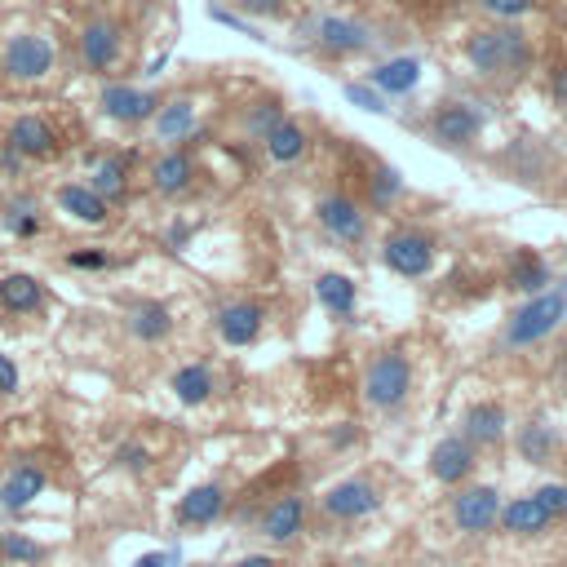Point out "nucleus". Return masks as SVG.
<instances>
[{
	"label": "nucleus",
	"mask_w": 567,
	"mask_h": 567,
	"mask_svg": "<svg viewBox=\"0 0 567 567\" xmlns=\"http://www.w3.org/2000/svg\"><path fill=\"white\" fill-rule=\"evenodd\" d=\"M497 514H501V492L492 483H474V488H461L452 497V523L457 532L466 536H483L497 528Z\"/></svg>",
	"instance_id": "5"
},
{
	"label": "nucleus",
	"mask_w": 567,
	"mask_h": 567,
	"mask_svg": "<svg viewBox=\"0 0 567 567\" xmlns=\"http://www.w3.org/2000/svg\"><path fill=\"white\" fill-rule=\"evenodd\" d=\"M567 319V288H541L528 293V302L505 319V346L528 350L536 342H545L550 333H559Z\"/></svg>",
	"instance_id": "1"
},
{
	"label": "nucleus",
	"mask_w": 567,
	"mask_h": 567,
	"mask_svg": "<svg viewBox=\"0 0 567 567\" xmlns=\"http://www.w3.org/2000/svg\"><path fill=\"white\" fill-rule=\"evenodd\" d=\"M80 54H85V63L94 71H107L120 54V32L111 23H89L85 36H80Z\"/></svg>",
	"instance_id": "25"
},
{
	"label": "nucleus",
	"mask_w": 567,
	"mask_h": 567,
	"mask_svg": "<svg viewBox=\"0 0 567 567\" xmlns=\"http://www.w3.org/2000/svg\"><path fill=\"white\" fill-rule=\"evenodd\" d=\"M173 554H164V550H151V554H138V563L133 567H169Z\"/></svg>",
	"instance_id": "43"
},
{
	"label": "nucleus",
	"mask_w": 567,
	"mask_h": 567,
	"mask_svg": "<svg viewBox=\"0 0 567 567\" xmlns=\"http://www.w3.org/2000/svg\"><path fill=\"white\" fill-rule=\"evenodd\" d=\"M14 231H18V235H32V231H36V222H32V218H23V222H14Z\"/></svg>",
	"instance_id": "46"
},
{
	"label": "nucleus",
	"mask_w": 567,
	"mask_h": 567,
	"mask_svg": "<svg viewBox=\"0 0 567 567\" xmlns=\"http://www.w3.org/2000/svg\"><path fill=\"white\" fill-rule=\"evenodd\" d=\"M510 284L519 288V293H541V288L550 284V266H545V257L532 253V249L514 253V262H510Z\"/></svg>",
	"instance_id": "30"
},
{
	"label": "nucleus",
	"mask_w": 567,
	"mask_h": 567,
	"mask_svg": "<svg viewBox=\"0 0 567 567\" xmlns=\"http://www.w3.org/2000/svg\"><path fill=\"white\" fill-rule=\"evenodd\" d=\"M275 120H284V111L275 107V102H262V107H257L253 116H249V133H266V129L275 125Z\"/></svg>",
	"instance_id": "38"
},
{
	"label": "nucleus",
	"mask_w": 567,
	"mask_h": 567,
	"mask_svg": "<svg viewBox=\"0 0 567 567\" xmlns=\"http://www.w3.org/2000/svg\"><path fill=\"white\" fill-rule=\"evenodd\" d=\"M342 94H346L350 102H355V107H364V111H373V116H386V111H390V107H386V98H381V94H377V89H373V85H346V89H342Z\"/></svg>",
	"instance_id": "36"
},
{
	"label": "nucleus",
	"mask_w": 567,
	"mask_h": 567,
	"mask_svg": "<svg viewBox=\"0 0 567 567\" xmlns=\"http://www.w3.org/2000/svg\"><path fill=\"white\" fill-rule=\"evenodd\" d=\"M430 129H435V142H443V147H466L483 133V116L470 102H443L435 120H430Z\"/></svg>",
	"instance_id": "10"
},
{
	"label": "nucleus",
	"mask_w": 567,
	"mask_h": 567,
	"mask_svg": "<svg viewBox=\"0 0 567 567\" xmlns=\"http://www.w3.org/2000/svg\"><path fill=\"white\" fill-rule=\"evenodd\" d=\"M129 333L138 337V342L156 346V342H164V337L173 333V311H169L164 302H142V306H133V311H129Z\"/></svg>",
	"instance_id": "24"
},
{
	"label": "nucleus",
	"mask_w": 567,
	"mask_h": 567,
	"mask_svg": "<svg viewBox=\"0 0 567 567\" xmlns=\"http://www.w3.org/2000/svg\"><path fill=\"white\" fill-rule=\"evenodd\" d=\"M302 528H306V501L302 497H280V501L266 505V514H262V536L266 541L288 545V541L302 536Z\"/></svg>",
	"instance_id": "13"
},
{
	"label": "nucleus",
	"mask_w": 567,
	"mask_h": 567,
	"mask_svg": "<svg viewBox=\"0 0 567 567\" xmlns=\"http://www.w3.org/2000/svg\"><path fill=\"white\" fill-rule=\"evenodd\" d=\"M381 262L395 275H404V280H421L435 266V240L426 231H395L381 244Z\"/></svg>",
	"instance_id": "4"
},
{
	"label": "nucleus",
	"mask_w": 567,
	"mask_h": 567,
	"mask_svg": "<svg viewBox=\"0 0 567 567\" xmlns=\"http://www.w3.org/2000/svg\"><path fill=\"white\" fill-rule=\"evenodd\" d=\"M497 523L510 536H545L554 528V519H550V510H545L536 497H514V501H501V514H497Z\"/></svg>",
	"instance_id": "12"
},
{
	"label": "nucleus",
	"mask_w": 567,
	"mask_h": 567,
	"mask_svg": "<svg viewBox=\"0 0 567 567\" xmlns=\"http://www.w3.org/2000/svg\"><path fill=\"white\" fill-rule=\"evenodd\" d=\"M54 67V45L45 36H14L5 49V71L14 80H40Z\"/></svg>",
	"instance_id": "8"
},
{
	"label": "nucleus",
	"mask_w": 567,
	"mask_h": 567,
	"mask_svg": "<svg viewBox=\"0 0 567 567\" xmlns=\"http://www.w3.org/2000/svg\"><path fill=\"white\" fill-rule=\"evenodd\" d=\"M417 80H421L417 58H390V63L373 67V89L381 98H404V94L417 89Z\"/></svg>",
	"instance_id": "20"
},
{
	"label": "nucleus",
	"mask_w": 567,
	"mask_h": 567,
	"mask_svg": "<svg viewBox=\"0 0 567 567\" xmlns=\"http://www.w3.org/2000/svg\"><path fill=\"white\" fill-rule=\"evenodd\" d=\"M169 390L178 395V404H187V408L209 404V399H213V373H209V364H187V368H178V373L169 377Z\"/></svg>",
	"instance_id": "26"
},
{
	"label": "nucleus",
	"mask_w": 567,
	"mask_h": 567,
	"mask_svg": "<svg viewBox=\"0 0 567 567\" xmlns=\"http://www.w3.org/2000/svg\"><path fill=\"white\" fill-rule=\"evenodd\" d=\"M235 567H280V563H275L271 554H249V559H240Z\"/></svg>",
	"instance_id": "44"
},
{
	"label": "nucleus",
	"mask_w": 567,
	"mask_h": 567,
	"mask_svg": "<svg viewBox=\"0 0 567 567\" xmlns=\"http://www.w3.org/2000/svg\"><path fill=\"white\" fill-rule=\"evenodd\" d=\"M381 510V488L373 479H342L324 492V514L337 523H355Z\"/></svg>",
	"instance_id": "6"
},
{
	"label": "nucleus",
	"mask_w": 567,
	"mask_h": 567,
	"mask_svg": "<svg viewBox=\"0 0 567 567\" xmlns=\"http://www.w3.org/2000/svg\"><path fill=\"white\" fill-rule=\"evenodd\" d=\"M191 178H195V164L187 151H169V156H160L156 169H151V187L160 195H182L191 187Z\"/></svg>",
	"instance_id": "27"
},
{
	"label": "nucleus",
	"mask_w": 567,
	"mask_h": 567,
	"mask_svg": "<svg viewBox=\"0 0 567 567\" xmlns=\"http://www.w3.org/2000/svg\"><path fill=\"white\" fill-rule=\"evenodd\" d=\"M120 461H125V466L129 470H147V448H133V443H129V448H120Z\"/></svg>",
	"instance_id": "41"
},
{
	"label": "nucleus",
	"mask_w": 567,
	"mask_h": 567,
	"mask_svg": "<svg viewBox=\"0 0 567 567\" xmlns=\"http://www.w3.org/2000/svg\"><path fill=\"white\" fill-rule=\"evenodd\" d=\"M67 262L80 266V271H102V266H107V253H71Z\"/></svg>",
	"instance_id": "40"
},
{
	"label": "nucleus",
	"mask_w": 567,
	"mask_h": 567,
	"mask_svg": "<svg viewBox=\"0 0 567 567\" xmlns=\"http://www.w3.org/2000/svg\"><path fill=\"white\" fill-rule=\"evenodd\" d=\"M559 373L567 377V346H563V359H559Z\"/></svg>",
	"instance_id": "47"
},
{
	"label": "nucleus",
	"mask_w": 567,
	"mask_h": 567,
	"mask_svg": "<svg viewBox=\"0 0 567 567\" xmlns=\"http://www.w3.org/2000/svg\"><path fill=\"white\" fill-rule=\"evenodd\" d=\"M408 390H412V364H408V355H404V350H381L373 364H368V373H364V399L373 408L390 412V408L404 404Z\"/></svg>",
	"instance_id": "3"
},
{
	"label": "nucleus",
	"mask_w": 567,
	"mask_h": 567,
	"mask_svg": "<svg viewBox=\"0 0 567 567\" xmlns=\"http://www.w3.org/2000/svg\"><path fill=\"white\" fill-rule=\"evenodd\" d=\"M9 147H14L18 156L45 160V156H54L58 151V138H54V129H49V120L23 116V120H14V129H9Z\"/></svg>",
	"instance_id": "18"
},
{
	"label": "nucleus",
	"mask_w": 567,
	"mask_h": 567,
	"mask_svg": "<svg viewBox=\"0 0 567 567\" xmlns=\"http://www.w3.org/2000/svg\"><path fill=\"white\" fill-rule=\"evenodd\" d=\"M222 510H226L222 483H200V488H191L187 497L178 501V523L182 528H209Z\"/></svg>",
	"instance_id": "15"
},
{
	"label": "nucleus",
	"mask_w": 567,
	"mask_h": 567,
	"mask_svg": "<svg viewBox=\"0 0 567 567\" xmlns=\"http://www.w3.org/2000/svg\"><path fill=\"white\" fill-rule=\"evenodd\" d=\"M0 554L14 559V563H40L45 559V545L32 541V536H23V532H5L0 536Z\"/></svg>",
	"instance_id": "34"
},
{
	"label": "nucleus",
	"mask_w": 567,
	"mask_h": 567,
	"mask_svg": "<svg viewBox=\"0 0 567 567\" xmlns=\"http://www.w3.org/2000/svg\"><path fill=\"white\" fill-rule=\"evenodd\" d=\"M156 138L160 142H182L187 133L195 129V102L191 98H173L164 102V107H156Z\"/></svg>",
	"instance_id": "29"
},
{
	"label": "nucleus",
	"mask_w": 567,
	"mask_h": 567,
	"mask_svg": "<svg viewBox=\"0 0 567 567\" xmlns=\"http://www.w3.org/2000/svg\"><path fill=\"white\" fill-rule=\"evenodd\" d=\"M40 492H45V470L40 466H18L5 479V488H0V505H5L9 514H18V510H27Z\"/></svg>",
	"instance_id": "23"
},
{
	"label": "nucleus",
	"mask_w": 567,
	"mask_h": 567,
	"mask_svg": "<svg viewBox=\"0 0 567 567\" xmlns=\"http://www.w3.org/2000/svg\"><path fill=\"white\" fill-rule=\"evenodd\" d=\"M532 58L528 36L519 27H492L470 40V63L479 76H501V71H519Z\"/></svg>",
	"instance_id": "2"
},
{
	"label": "nucleus",
	"mask_w": 567,
	"mask_h": 567,
	"mask_svg": "<svg viewBox=\"0 0 567 567\" xmlns=\"http://www.w3.org/2000/svg\"><path fill=\"white\" fill-rule=\"evenodd\" d=\"M195 567H204V563H195Z\"/></svg>",
	"instance_id": "48"
},
{
	"label": "nucleus",
	"mask_w": 567,
	"mask_h": 567,
	"mask_svg": "<svg viewBox=\"0 0 567 567\" xmlns=\"http://www.w3.org/2000/svg\"><path fill=\"white\" fill-rule=\"evenodd\" d=\"M262 319H266V311L257 302H231V306H222V315H218V337L226 346H253L257 333H262Z\"/></svg>",
	"instance_id": "14"
},
{
	"label": "nucleus",
	"mask_w": 567,
	"mask_h": 567,
	"mask_svg": "<svg viewBox=\"0 0 567 567\" xmlns=\"http://www.w3.org/2000/svg\"><path fill=\"white\" fill-rule=\"evenodd\" d=\"M0 306H5L9 315H36L40 306H45V288H40L36 275H5L0 280Z\"/></svg>",
	"instance_id": "19"
},
{
	"label": "nucleus",
	"mask_w": 567,
	"mask_h": 567,
	"mask_svg": "<svg viewBox=\"0 0 567 567\" xmlns=\"http://www.w3.org/2000/svg\"><path fill=\"white\" fill-rule=\"evenodd\" d=\"M554 98H559V102H567V67H559V71H554Z\"/></svg>",
	"instance_id": "45"
},
{
	"label": "nucleus",
	"mask_w": 567,
	"mask_h": 567,
	"mask_svg": "<svg viewBox=\"0 0 567 567\" xmlns=\"http://www.w3.org/2000/svg\"><path fill=\"white\" fill-rule=\"evenodd\" d=\"M102 111H107L111 120H120V125H138V120H151L160 107L156 94H147V89H133V85H107L102 89Z\"/></svg>",
	"instance_id": "11"
},
{
	"label": "nucleus",
	"mask_w": 567,
	"mask_h": 567,
	"mask_svg": "<svg viewBox=\"0 0 567 567\" xmlns=\"http://www.w3.org/2000/svg\"><path fill=\"white\" fill-rule=\"evenodd\" d=\"M368 191H373V204H377V209H390V204L404 195V173H399V169H386V164H381V169H373V178H368Z\"/></svg>",
	"instance_id": "33"
},
{
	"label": "nucleus",
	"mask_w": 567,
	"mask_h": 567,
	"mask_svg": "<svg viewBox=\"0 0 567 567\" xmlns=\"http://www.w3.org/2000/svg\"><path fill=\"white\" fill-rule=\"evenodd\" d=\"M89 187H94L102 200H125V187H129V178H125V160L120 156H111V160H102L98 169H94V178H89Z\"/></svg>",
	"instance_id": "31"
},
{
	"label": "nucleus",
	"mask_w": 567,
	"mask_h": 567,
	"mask_svg": "<svg viewBox=\"0 0 567 567\" xmlns=\"http://www.w3.org/2000/svg\"><path fill=\"white\" fill-rule=\"evenodd\" d=\"M519 452L532 461V466H545V461L554 457V430L545 426V421H532V426L519 435Z\"/></svg>",
	"instance_id": "32"
},
{
	"label": "nucleus",
	"mask_w": 567,
	"mask_h": 567,
	"mask_svg": "<svg viewBox=\"0 0 567 567\" xmlns=\"http://www.w3.org/2000/svg\"><path fill=\"white\" fill-rule=\"evenodd\" d=\"M262 142H266V156H271L275 164H297L306 156V147H311V138H306V129L297 125V120H275L271 129L262 133Z\"/></svg>",
	"instance_id": "17"
},
{
	"label": "nucleus",
	"mask_w": 567,
	"mask_h": 567,
	"mask_svg": "<svg viewBox=\"0 0 567 567\" xmlns=\"http://www.w3.org/2000/svg\"><path fill=\"white\" fill-rule=\"evenodd\" d=\"M479 5L497 18H523V14H532L536 0H479Z\"/></svg>",
	"instance_id": "37"
},
{
	"label": "nucleus",
	"mask_w": 567,
	"mask_h": 567,
	"mask_svg": "<svg viewBox=\"0 0 567 567\" xmlns=\"http://www.w3.org/2000/svg\"><path fill=\"white\" fill-rule=\"evenodd\" d=\"M461 435L470 443H501L505 439V408L483 399V404L466 408V421H461Z\"/></svg>",
	"instance_id": "21"
},
{
	"label": "nucleus",
	"mask_w": 567,
	"mask_h": 567,
	"mask_svg": "<svg viewBox=\"0 0 567 567\" xmlns=\"http://www.w3.org/2000/svg\"><path fill=\"white\" fill-rule=\"evenodd\" d=\"M0 395H18V364L0 355Z\"/></svg>",
	"instance_id": "39"
},
{
	"label": "nucleus",
	"mask_w": 567,
	"mask_h": 567,
	"mask_svg": "<svg viewBox=\"0 0 567 567\" xmlns=\"http://www.w3.org/2000/svg\"><path fill=\"white\" fill-rule=\"evenodd\" d=\"M315 302L324 306L328 315L346 319V315H355L359 288H355V280H350V275H342V271H319V280H315Z\"/></svg>",
	"instance_id": "16"
},
{
	"label": "nucleus",
	"mask_w": 567,
	"mask_h": 567,
	"mask_svg": "<svg viewBox=\"0 0 567 567\" xmlns=\"http://www.w3.org/2000/svg\"><path fill=\"white\" fill-rule=\"evenodd\" d=\"M532 497L550 510V519H567V483H541Z\"/></svg>",
	"instance_id": "35"
},
{
	"label": "nucleus",
	"mask_w": 567,
	"mask_h": 567,
	"mask_svg": "<svg viewBox=\"0 0 567 567\" xmlns=\"http://www.w3.org/2000/svg\"><path fill=\"white\" fill-rule=\"evenodd\" d=\"M315 218H319V226H324L328 235H337V240H346V244H359L368 235V213L359 209L350 195H342V191L319 195Z\"/></svg>",
	"instance_id": "7"
},
{
	"label": "nucleus",
	"mask_w": 567,
	"mask_h": 567,
	"mask_svg": "<svg viewBox=\"0 0 567 567\" xmlns=\"http://www.w3.org/2000/svg\"><path fill=\"white\" fill-rule=\"evenodd\" d=\"M58 204H63V213H71L76 222H89V226H102L111 218V204L102 200L94 187H80V182H71V187L58 191Z\"/></svg>",
	"instance_id": "22"
},
{
	"label": "nucleus",
	"mask_w": 567,
	"mask_h": 567,
	"mask_svg": "<svg viewBox=\"0 0 567 567\" xmlns=\"http://www.w3.org/2000/svg\"><path fill=\"white\" fill-rule=\"evenodd\" d=\"M249 14H284V0H244Z\"/></svg>",
	"instance_id": "42"
},
{
	"label": "nucleus",
	"mask_w": 567,
	"mask_h": 567,
	"mask_svg": "<svg viewBox=\"0 0 567 567\" xmlns=\"http://www.w3.org/2000/svg\"><path fill=\"white\" fill-rule=\"evenodd\" d=\"M319 45L333 49V54H355V49L368 45V27L350 23V18H319Z\"/></svg>",
	"instance_id": "28"
},
{
	"label": "nucleus",
	"mask_w": 567,
	"mask_h": 567,
	"mask_svg": "<svg viewBox=\"0 0 567 567\" xmlns=\"http://www.w3.org/2000/svg\"><path fill=\"white\" fill-rule=\"evenodd\" d=\"M430 474H435L439 483H448V488H461L474 474V443L466 435L439 439L435 452H430Z\"/></svg>",
	"instance_id": "9"
}]
</instances>
